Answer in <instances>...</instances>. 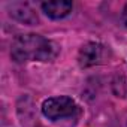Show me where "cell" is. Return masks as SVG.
<instances>
[{"instance_id": "cell-3", "label": "cell", "mask_w": 127, "mask_h": 127, "mask_svg": "<svg viewBox=\"0 0 127 127\" xmlns=\"http://www.w3.org/2000/svg\"><path fill=\"white\" fill-rule=\"evenodd\" d=\"M108 54V48L105 45L96 43V42H88L85 43L79 52H78V63L79 67H91L96 64H100V63L106 58Z\"/></svg>"}, {"instance_id": "cell-2", "label": "cell", "mask_w": 127, "mask_h": 127, "mask_svg": "<svg viewBox=\"0 0 127 127\" xmlns=\"http://www.w3.org/2000/svg\"><path fill=\"white\" fill-rule=\"evenodd\" d=\"M76 112H78L76 102L67 96L49 97L42 103V114L51 121H58L63 118L73 117Z\"/></svg>"}, {"instance_id": "cell-5", "label": "cell", "mask_w": 127, "mask_h": 127, "mask_svg": "<svg viewBox=\"0 0 127 127\" xmlns=\"http://www.w3.org/2000/svg\"><path fill=\"white\" fill-rule=\"evenodd\" d=\"M11 17L15 18L20 23H24L27 26H34L39 23V18L36 12L27 5V3H12L11 6Z\"/></svg>"}, {"instance_id": "cell-6", "label": "cell", "mask_w": 127, "mask_h": 127, "mask_svg": "<svg viewBox=\"0 0 127 127\" xmlns=\"http://www.w3.org/2000/svg\"><path fill=\"white\" fill-rule=\"evenodd\" d=\"M121 21H123V24L127 27V5L123 8V14H121Z\"/></svg>"}, {"instance_id": "cell-1", "label": "cell", "mask_w": 127, "mask_h": 127, "mask_svg": "<svg viewBox=\"0 0 127 127\" xmlns=\"http://www.w3.org/2000/svg\"><path fill=\"white\" fill-rule=\"evenodd\" d=\"M58 45L40 34H20L12 40L11 57L18 61H51L58 55Z\"/></svg>"}, {"instance_id": "cell-4", "label": "cell", "mask_w": 127, "mask_h": 127, "mask_svg": "<svg viewBox=\"0 0 127 127\" xmlns=\"http://www.w3.org/2000/svg\"><path fill=\"white\" fill-rule=\"evenodd\" d=\"M40 8L48 18L63 20L72 12L73 5H72V2H66V0H49V2H43L40 5Z\"/></svg>"}]
</instances>
